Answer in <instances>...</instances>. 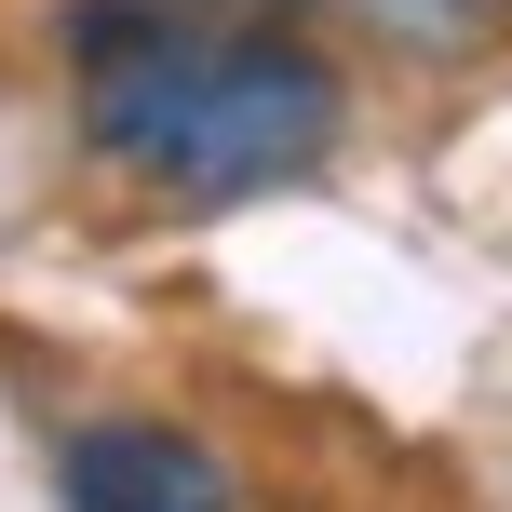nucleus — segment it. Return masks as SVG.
I'll return each instance as SVG.
<instances>
[{"mask_svg":"<svg viewBox=\"0 0 512 512\" xmlns=\"http://www.w3.org/2000/svg\"><path fill=\"white\" fill-rule=\"evenodd\" d=\"M81 54V122L108 162L162 176L176 203H243L324 162L337 135V68L283 27H230V14H162V0H81L68 14Z\"/></svg>","mask_w":512,"mask_h":512,"instance_id":"1","label":"nucleus"},{"mask_svg":"<svg viewBox=\"0 0 512 512\" xmlns=\"http://www.w3.org/2000/svg\"><path fill=\"white\" fill-rule=\"evenodd\" d=\"M68 512H230V459L162 418H95L68 432Z\"/></svg>","mask_w":512,"mask_h":512,"instance_id":"2","label":"nucleus"},{"mask_svg":"<svg viewBox=\"0 0 512 512\" xmlns=\"http://www.w3.org/2000/svg\"><path fill=\"white\" fill-rule=\"evenodd\" d=\"M378 41H405V54H472L486 27H512V0H351Z\"/></svg>","mask_w":512,"mask_h":512,"instance_id":"3","label":"nucleus"},{"mask_svg":"<svg viewBox=\"0 0 512 512\" xmlns=\"http://www.w3.org/2000/svg\"><path fill=\"white\" fill-rule=\"evenodd\" d=\"M189 14H230V27H283L297 0H189Z\"/></svg>","mask_w":512,"mask_h":512,"instance_id":"4","label":"nucleus"}]
</instances>
